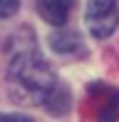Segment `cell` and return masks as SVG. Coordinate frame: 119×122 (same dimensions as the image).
I'll use <instances>...</instances> for the list:
<instances>
[{"label":"cell","instance_id":"obj_1","mask_svg":"<svg viewBox=\"0 0 119 122\" xmlns=\"http://www.w3.org/2000/svg\"><path fill=\"white\" fill-rule=\"evenodd\" d=\"M57 75L37 52H20L8 67L10 95L25 105H45L50 92L57 85Z\"/></svg>","mask_w":119,"mask_h":122},{"label":"cell","instance_id":"obj_2","mask_svg":"<svg viewBox=\"0 0 119 122\" xmlns=\"http://www.w3.org/2000/svg\"><path fill=\"white\" fill-rule=\"evenodd\" d=\"M87 27L94 37H109L117 30L119 23V8L117 0H87V13H84Z\"/></svg>","mask_w":119,"mask_h":122},{"label":"cell","instance_id":"obj_3","mask_svg":"<svg viewBox=\"0 0 119 122\" xmlns=\"http://www.w3.org/2000/svg\"><path fill=\"white\" fill-rule=\"evenodd\" d=\"M92 107L97 122H117L119 120V90L109 85H92Z\"/></svg>","mask_w":119,"mask_h":122},{"label":"cell","instance_id":"obj_4","mask_svg":"<svg viewBox=\"0 0 119 122\" xmlns=\"http://www.w3.org/2000/svg\"><path fill=\"white\" fill-rule=\"evenodd\" d=\"M74 0H37V13L47 20L50 25L62 27L72 13Z\"/></svg>","mask_w":119,"mask_h":122},{"label":"cell","instance_id":"obj_5","mask_svg":"<svg viewBox=\"0 0 119 122\" xmlns=\"http://www.w3.org/2000/svg\"><path fill=\"white\" fill-rule=\"evenodd\" d=\"M69 100H72V97H69V90L62 85V82H57L55 90L50 92V97L45 100V107L50 110L52 115H64L69 110Z\"/></svg>","mask_w":119,"mask_h":122},{"label":"cell","instance_id":"obj_6","mask_svg":"<svg viewBox=\"0 0 119 122\" xmlns=\"http://www.w3.org/2000/svg\"><path fill=\"white\" fill-rule=\"evenodd\" d=\"M52 47L57 50V52L67 55V52H77L79 47H82V42H79L77 32H69V30H62V32H55V35L50 37Z\"/></svg>","mask_w":119,"mask_h":122},{"label":"cell","instance_id":"obj_7","mask_svg":"<svg viewBox=\"0 0 119 122\" xmlns=\"http://www.w3.org/2000/svg\"><path fill=\"white\" fill-rule=\"evenodd\" d=\"M20 8V0H0V18H10Z\"/></svg>","mask_w":119,"mask_h":122},{"label":"cell","instance_id":"obj_8","mask_svg":"<svg viewBox=\"0 0 119 122\" xmlns=\"http://www.w3.org/2000/svg\"><path fill=\"white\" fill-rule=\"evenodd\" d=\"M0 122H32V120L25 117V115H3L0 112Z\"/></svg>","mask_w":119,"mask_h":122}]
</instances>
